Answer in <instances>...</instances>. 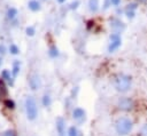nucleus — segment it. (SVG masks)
<instances>
[{"label":"nucleus","instance_id":"nucleus-1","mask_svg":"<svg viewBox=\"0 0 147 136\" xmlns=\"http://www.w3.org/2000/svg\"><path fill=\"white\" fill-rule=\"evenodd\" d=\"M131 82H132V79L127 74H117L114 78V87L116 88L117 91H121V93L127 91L131 87Z\"/></svg>","mask_w":147,"mask_h":136},{"label":"nucleus","instance_id":"nucleus-2","mask_svg":"<svg viewBox=\"0 0 147 136\" xmlns=\"http://www.w3.org/2000/svg\"><path fill=\"white\" fill-rule=\"evenodd\" d=\"M115 127H116V131L117 134L119 135H127L131 130H132V127H133V123L132 121L129 119V118H119L116 123H115Z\"/></svg>","mask_w":147,"mask_h":136},{"label":"nucleus","instance_id":"nucleus-3","mask_svg":"<svg viewBox=\"0 0 147 136\" xmlns=\"http://www.w3.org/2000/svg\"><path fill=\"white\" fill-rule=\"evenodd\" d=\"M25 111H26V117H28L29 120L36 119L37 113H38V111H37V104H36L34 98L31 97V96L26 97V99H25Z\"/></svg>","mask_w":147,"mask_h":136},{"label":"nucleus","instance_id":"nucleus-4","mask_svg":"<svg viewBox=\"0 0 147 136\" xmlns=\"http://www.w3.org/2000/svg\"><path fill=\"white\" fill-rule=\"evenodd\" d=\"M121 43H122V39H121L119 33H113L110 35V45L108 47V51L114 53L116 49L121 47Z\"/></svg>","mask_w":147,"mask_h":136},{"label":"nucleus","instance_id":"nucleus-5","mask_svg":"<svg viewBox=\"0 0 147 136\" xmlns=\"http://www.w3.org/2000/svg\"><path fill=\"white\" fill-rule=\"evenodd\" d=\"M133 101L129 97H122L118 101V109L123 110V111H130L133 109Z\"/></svg>","mask_w":147,"mask_h":136},{"label":"nucleus","instance_id":"nucleus-6","mask_svg":"<svg viewBox=\"0 0 147 136\" xmlns=\"http://www.w3.org/2000/svg\"><path fill=\"white\" fill-rule=\"evenodd\" d=\"M110 26H111L115 31H117V33H118L119 31H122V30L125 29L124 23H123L122 21H119L118 18H113V19L110 21Z\"/></svg>","mask_w":147,"mask_h":136},{"label":"nucleus","instance_id":"nucleus-7","mask_svg":"<svg viewBox=\"0 0 147 136\" xmlns=\"http://www.w3.org/2000/svg\"><path fill=\"white\" fill-rule=\"evenodd\" d=\"M56 130H57L59 136H64V134H65V122L62 118L56 119Z\"/></svg>","mask_w":147,"mask_h":136},{"label":"nucleus","instance_id":"nucleus-8","mask_svg":"<svg viewBox=\"0 0 147 136\" xmlns=\"http://www.w3.org/2000/svg\"><path fill=\"white\" fill-rule=\"evenodd\" d=\"M29 85H30L31 89H33V90L38 89L40 87V79H39V77L37 74H33L30 78V80H29Z\"/></svg>","mask_w":147,"mask_h":136},{"label":"nucleus","instance_id":"nucleus-9","mask_svg":"<svg viewBox=\"0 0 147 136\" xmlns=\"http://www.w3.org/2000/svg\"><path fill=\"white\" fill-rule=\"evenodd\" d=\"M72 115H74V118L76 120H82V119L85 118V111L83 109H80V107H77V109L74 110Z\"/></svg>","mask_w":147,"mask_h":136},{"label":"nucleus","instance_id":"nucleus-10","mask_svg":"<svg viewBox=\"0 0 147 136\" xmlns=\"http://www.w3.org/2000/svg\"><path fill=\"white\" fill-rule=\"evenodd\" d=\"M88 9L92 13H96L99 10V0H88Z\"/></svg>","mask_w":147,"mask_h":136},{"label":"nucleus","instance_id":"nucleus-11","mask_svg":"<svg viewBox=\"0 0 147 136\" xmlns=\"http://www.w3.org/2000/svg\"><path fill=\"white\" fill-rule=\"evenodd\" d=\"M29 8L32 10V11H37L40 9V3L37 1V0H30L29 3H28Z\"/></svg>","mask_w":147,"mask_h":136},{"label":"nucleus","instance_id":"nucleus-12","mask_svg":"<svg viewBox=\"0 0 147 136\" xmlns=\"http://www.w3.org/2000/svg\"><path fill=\"white\" fill-rule=\"evenodd\" d=\"M68 136H82L80 131H78V129L76 127H70L68 130Z\"/></svg>","mask_w":147,"mask_h":136},{"label":"nucleus","instance_id":"nucleus-13","mask_svg":"<svg viewBox=\"0 0 147 136\" xmlns=\"http://www.w3.org/2000/svg\"><path fill=\"white\" fill-rule=\"evenodd\" d=\"M18 71H20V62H18V61H15V62L13 63V71H11L14 78L18 74Z\"/></svg>","mask_w":147,"mask_h":136},{"label":"nucleus","instance_id":"nucleus-14","mask_svg":"<svg viewBox=\"0 0 147 136\" xmlns=\"http://www.w3.org/2000/svg\"><path fill=\"white\" fill-rule=\"evenodd\" d=\"M1 75H2V78H3L5 80H7L10 85H13V79H11L10 73L8 72V70H3V71H2V73H1Z\"/></svg>","mask_w":147,"mask_h":136},{"label":"nucleus","instance_id":"nucleus-15","mask_svg":"<svg viewBox=\"0 0 147 136\" xmlns=\"http://www.w3.org/2000/svg\"><path fill=\"white\" fill-rule=\"evenodd\" d=\"M3 105H5L7 109H10V110H13V109L15 107V103H14V101H11V99H5V101H3Z\"/></svg>","mask_w":147,"mask_h":136},{"label":"nucleus","instance_id":"nucleus-16","mask_svg":"<svg viewBox=\"0 0 147 136\" xmlns=\"http://www.w3.org/2000/svg\"><path fill=\"white\" fill-rule=\"evenodd\" d=\"M16 15H17V9L16 8H9L8 9V11H7L8 18H14Z\"/></svg>","mask_w":147,"mask_h":136},{"label":"nucleus","instance_id":"nucleus-17","mask_svg":"<svg viewBox=\"0 0 147 136\" xmlns=\"http://www.w3.org/2000/svg\"><path fill=\"white\" fill-rule=\"evenodd\" d=\"M48 54H49L51 57H56V56H59V50H57V48L55 46H53V47L49 48Z\"/></svg>","mask_w":147,"mask_h":136},{"label":"nucleus","instance_id":"nucleus-18","mask_svg":"<svg viewBox=\"0 0 147 136\" xmlns=\"http://www.w3.org/2000/svg\"><path fill=\"white\" fill-rule=\"evenodd\" d=\"M137 8H138V2H131L126 6L125 10H136Z\"/></svg>","mask_w":147,"mask_h":136},{"label":"nucleus","instance_id":"nucleus-19","mask_svg":"<svg viewBox=\"0 0 147 136\" xmlns=\"http://www.w3.org/2000/svg\"><path fill=\"white\" fill-rule=\"evenodd\" d=\"M9 50H10V53H11L13 55H16V54H18V53H20V49H18V47H17L16 45H10Z\"/></svg>","mask_w":147,"mask_h":136},{"label":"nucleus","instance_id":"nucleus-20","mask_svg":"<svg viewBox=\"0 0 147 136\" xmlns=\"http://www.w3.org/2000/svg\"><path fill=\"white\" fill-rule=\"evenodd\" d=\"M42 104H44L45 106H49V105H51V97H49L48 95H45V96L42 97Z\"/></svg>","mask_w":147,"mask_h":136},{"label":"nucleus","instance_id":"nucleus-21","mask_svg":"<svg viewBox=\"0 0 147 136\" xmlns=\"http://www.w3.org/2000/svg\"><path fill=\"white\" fill-rule=\"evenodd\" d=\"M125 15H126V17L127 18H133L134 17V15H136V10H125Z\"/></svg>","mask_w":147,"mask_h":136},{"label":"nucleus","instance_id":"nucleus-22","mask_svg":"<svg viewBox=\"0 0 147 136\" xmlns=\"http://www.w3.org/2000/svg\"><path fill=\"white\" fill-rule=\"evenodd\" d=\"M25 32H26V34H28V35L32 37V35L34 34V27H32V26H29V27H26Z\"/></svg>","mask_w":147,"mask_h":136},{"label":"nucleus","instance_id":"nucleus-23","mask_svg":"<svg viewBox=\"0 0 147 136\" xmlns=\"http://www.w3.org/2000/svg\"><path fill=\"white\" fill-rule=\"evenodd\" d=\"M140 136H147V123H145L140 130Z\"/></svg>","mask_w":147,"mask_h":136},{"label":"nucleus","instance_id":"nucleus-24","mask_svg":"<svg viewBox=\"0 0 147 136\" xmlns=\"http://www.w3.org/2000/svg\"><path fill=\"white\" fill-rule=\"evenodd\" d=\"M3 136H16V134L13 130H7V131L3 133Z\"/></svg>","mask_w":147,"mask_h":136},{"label":"nucleus","instance_id":"nucleus-25","mask_svg":"<svg viewBox=\"0 0 147 136\" xmlns=\"http://www.w3.org/2000/svg\"><path fill=\"white\" fill-rule=\"evenodd\" d=\"M5 95H7V89L5 87H2V88H0V96L3 97Z\"/></svg>","mask_w":147,"mask_h":136},{"label":"nucleus","instance_id":"nucleus-26","mask_svg":"<svg viewBox=\"0 0 147 136\" xmlns=\"http://www.w3.org/2000/svg\"><path fill=\"white\" fill-rule=\"evenodd\" d=\"M78 5H79V1H75V2H72V3L70 5V8H71V9H76V8L78 7Z\"/></svg>","mask_w":147,"mask_h":136},{"label":"nucleus","instance_id":"nucleus-27","mask_svg":"<svg viewBox=\"0 0 147 136\" xmlns=\"http://www.w3.org/2000/svg\"><path fill=\"white\" fill-rule=\"evenodd\" d=\"M110 2H111L113 6H116V7H117V6L121 3V0H110Z\"/></svg>","mask_w":147,"mask_h":136},{"label":"nucleus","instance_id":"nucleus-28","mask_svg":"<svg viewBox=\"0 0 147 136\" xmlns=\"http://www.w3.org/2000/svg\"><path fill=\"white\" fill-rule=\"evenodd\" d=\"M5 50H6L5 46L3 45H0V54H5Z\"/></svg>","mask_w":147,"mask_h":136},{"label":"nucleus","instance_id":"nucleus-29","mask_svg":"<svg viewBox=\"0 0 147 136\" xmlns=\"http://www.w3.org/2000/svg\"><path fill=\"white\" fill-rule=\"evenodd\" d=\"M2 87H5V82L2 79H0V88H2Z\"/></svg>","mask_w":147,"mask_h":136},{"label":"nucleus","instance_id":"nucleus-30","mask_svg":"<svg viewBox=\"0 0 147 136\" xmlns=\"http://www.w3.org/2000/svg\"><path fill=\"white\" fill-rule=\"evenodd\" d=\"M65 0H57V2H60V3H63Z\"/></svg>","mask_w":147,"mask_h":136},{"label":"nucleus","instance_id":"nucleus-31","mask_svg":"<svg viewBox=\"0 0 147 136\" xmlns=\"http://www.w3.org/2000/svg\"><path fill=\"white\" fill-rule=\"evenodd\" d=\"M0 65H1V58H0Z\"/></svg>","mask_w":147,"mask_h":136}]
</instances>
